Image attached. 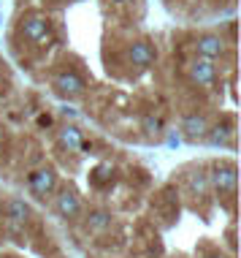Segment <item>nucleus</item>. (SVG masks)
<instances>
[{
    "label": "nucleus",
    "instance_id": "f03ea898",
    "mask_svg": "<svg viewBox=\"0 0 241 258\" xmlns=\"http://www.w3.org/2000/svg\"><path fill=\"white\" fill-rule=\"evenodd\" d=\"M52 85L57 87V93L60 95H68V98H76V95H81L87 90V82H84V76H81L79 71H60V74H54V79H52Z\"/></svg>",
    "mask_w": 241,
    "mask_h": 258
},
{
    "label": "nucleus",
    "instance_id": "9b49d317",
    "mask_svg": "<svg viewBox=\"0 0 241 258\" xmlns=\"http://www.w3.org/2000/svg\"><path fill=\"white\" fill-rule=\"evenodd\" d=\"M6 215H9L14 223H25L30 218V207H27L22 199H11L9 204H6Z\"/></svg>",
    "mask_w": 241,
    "mask_h": 258
},
{
    "label": "nucleus",
    "instance_id": "2eb2a0df",
    "mask_svg": "<svg viewBox=\"0 0 241 258\" xmlns=\"http://www.w3.org/2000/svg\"><path fill=\"white\" fill-rule=\"evenodd\" d=\"M144 131H147V136H157L163 131V120L160 117H147L144 120Z\"/></svg>",
    "mask_w": 241,
    "mask_h": 258
},
{
    "label": "nucleus",
    "instance_id": "0eeeda50",
    "mask_svg": "<svg viewBox=\"0 0 241 258\" xmlns=\"http://www.w3.org/2000/svg\"><path fill=\"white\" fill-rule=\"evenodd\" d=\"M128 57L133 66H139V68H149L155 62L157 57V52L152 49V44H147V41H133L130 44V49H128Z\"/></svg>",
    "mask_w": 241,
    "mask_h": 258
},
{
    "label": "nucleus",
    "instance_id": "20e7f679",
    "mask_svg": "<svg viewBox=\"0 0 241 258\" xmlns=\"http://www.w3.org/2000/svg\"><path fill=\"white\" fill-rule=\"evenodd\" d=\"M187 74H190V79L195 82L198 87H211V85H214V79H217V68H214V62L206 60V57L190 60Z\"/></svg>",
    "mask_w": 241,
    "mask_h": 258
},
{
    "label": "nucleus",
    "instance_id": "39448f33",
    "mask_svg": "<svg viewBox=\"0 0 241 258\" xmlns=\"http://www.w3.org/2000/svg\"><path fill=\"white\" fill-rule=\"evenodd\" d=\"M27 185H30V190L36 193L38 199H44V196H49L54 187H57V174H54V169H38V171L30 174Z\"/></svg>",
    "mask_w": 241,
    "mask_h": 258
},
{
    "label": "nucleus",
    "instance_id": "ddd939ff",
    "mask_svg": "<svg viewBox=\"0 0 241 258\" xmlns=\"http://www.w3.org/2000/svg\"><path fill=\"white\" fill-rule=\"evenodd\" d=\"M206 134H209V142H211V144L222 147V144H230V139H233V128H230V125H214V128H209Z\"/></svg>",
    "mask_w": 241,
    "mask_h": 258
},
{
    "label": "nucleus",
    "instance_id": "9d476101",
    "mask_svg": "<svg viewBox=\"0 0 241 258\" xmlns=\"http://www.w3.org/2000/svg\"><path fill=\"white\" fill-rule=\"evenodd\" d=\"M182 131L190 139H201V136H206V131H209V122H206L203 114H187L182 120Z\"/></svg>",
    "mask_w": 241,
    "mask_h": 258
},
{
    "label": "nucleus",
    "instance_id": "f3484780",
    "mask_svg": "<svg viewBox=\"0 0 241 258\" xmlns=\"http://www.w3.org/2000/svg\"><path fill=\"white\" fill-rule=\"evenodd\" d=\"M38 125H41V128H49V125H52V117H49V114H38Z\"/></svg>",
    "mask_w": 241,
    "mask_h": 258
},
{
    "label": "nucleus",
    "instance_id": "4468645a",
    "mask_svg": "<svg viewBox=\"0 0 241 258\" xmlns=\"http://www.w3.org/2000/svg\"><path fill=\"white\" fill-rule=\"evenodd\" d=\"M187 185H190L192 193H206L209 190V174L206 171H192L187 177Z\"/></svg>",
    "mask_w": 241,
    "mask_h": 258
},
{
    "label": "nucleus",
    "instance_id": "a211bd4d",
    "mask_svg": "<svg viewBox=\"0 0 241 258\" xmlns=\"http://www.w3.org/2000/svg\"><path fill=\"white\" fill-rule=\"evenodd\" d=\"M211 258H222V255H211Z\"/></svg>",
    "mask_w": 241,
    "mask_h": 258
},
{
    "label": "nucleus",
    "instance_id": "f257e3e1",
    "mask_svg": "<svg viewBox=\"0 0 241 258\" xmlns=\"http://www.w3.org/2000/svg\"><path fill=\"white\" fill-rule=\"evenodd\" d=\"M49 30H52V22L44 14H25L22 22H19V33L25 36V41H30L36 46H44L49 41Z\"/></svg>",
    "mask_w": 241,
    "mask_h": 258
},
{
    "label": "nucleus",
    "instance_id": "423d86ee",
    "mask_svg": "<svg viewBox=\"0 0 241 258\" xmlns=\"http://www.w3.org/2000/svg\"><path fill=\"white\" fill-rule=\"evenodd\" d=\"M209 185H214L219 193H233V187H236V169H233V163L214 166V174H209Z\"/></svg>",
    "mask_w": 241,
    "mask_h": 258
},
{
    "label": "nucleus",
    "instance_id": "f8f14e48",
    "mask_svg": "<svg viewBox=\"0 0 241 258\" xmlns=\"http://www.w3.org/2000/svg\"><path fill=\"white\" fill-rule=\"evenodd\" d=\"M111 226V215L103 212V209H95V212L87 215V228L89 231H106Z\"/></svg>",
    "mask_w": 241,
    "mask_h": 258
},
{
    "label": "nucleus",
    "instance_id": "7ed1b4c3",
    "mask_svg": "<svg viewBox=\"0 0 241 258\" xmlns=\"http://www.w3.org/2000/svg\"><path fill=\"white\" fill-rule=\"evenodd\" d=\"M192 46H195V54H198V57H206V60L225 57V52H228V44L222 41V36H214V33H206V36H198Z\"/></svg>",
    "mask_w": 241,
    "mask_h": 258
},
{
    "label": "nucleus",
    "instance_id": "6e6552de",
    "mask_svg": "<svg viewBox=\"0 0 241 258\" xmlns=\"http://www.w3.org/2000/svg\"><path fill=\"white\" fill-rule=\"evenodd\" d=\"M57 212L63 215V218H76L81 212V204H79V196L73 190H63L57 196Z\"/></svg>",
    "mask_w": 241,
    "mask_h": 258
},
{
    "label": "nucleus",
    "instance_id": "dca6fc26",
    "mask_svg": "<svg viewBox=\"0 0 241 258\" xmlns=\"http://www.w3.org/2000/svg\"><path fill=\"white\" fill-rule=\"evenodd\" d=\"M111 166H98V169H95V182H103V179H108L111 177Z\"/></svg>",
    "mask_w": 241,
    "mask_h": 258
},
{
    "label": "nucleus",
    "instance_id": "1a4fd4ad",
    "mask_svg": "<svg viewBox=\"0 0 241 258\" xmlns=\"http://www.w3.org/2000/svg\"><path fill=\"white\" fill-rule=\"evenodd\" d=\"M57 142H60V147H65V150H79L81 144H84V139H81V131L76 125H63V128L57 131Z\"/></svg>",
    "mask_w": 241,
    "mask_h": 258
}]
</instances>
